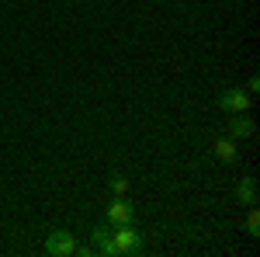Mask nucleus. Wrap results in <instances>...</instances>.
I'll return each mask as SVG.
<instances>
[{"label": "nucleus", "instance_id": "obj_1", "mask_svg": "<svg viewBox=\"0 0 260 257\" xmlns=\"http://www.w3.org/2000/svg\"><path fill=\"white\" fill-rule=\"evenodd\" d=\"M111 240H115L118 254H142V233L132 222H118V226L111 230Z\"/></svg>", "mask_w": 260, "mask_h": 257}, {"label": "nucleus", "instance_id": "obj_8", "mask_svg": "<svg viewBox=\"0 0 260 257\" xmlns=\"http://www.w3.org/2000/svg\"><path fill=\"white\" fill-rule=\"evenodd\" d=\"M236 195H240L243 205H257V181H253V178H243L240 188H236Z\"/></svg>", "mask_w": 260, "mask_h": 257}, {"label": "nucleus", "instance_id": "obj_6", "mask_svg": "<svg viewBox=\"0 0 260 257\" xmlns=\"http://www.w3.org/2000/svg\"><path fill=\"white\" fill-rule=\"evenodd\" d=\"M212 153H215L219 160H236V139L233 136L215 139V142H212Z\"/></svg>", "mask_w": 260, "mask_h": 257}, {"label": "nucleus", "instance_id": "obj_2", "mask_svg": "<svg viewBox=\"0 0 260 257\" xmlns=\"http://www.w3.org/2000/svg\"><path fill=\"white\" fill-rule=\"evenodd\" d=\"M45 254L49 257H73L77 254V240H73V233H66V230L49 233V240H45Z\"/></svg>", "mask_w": 260, "mask_h": 257}, {"label": "nucleus", "instance_id": "obj_7", "mask_svg": "<svg viewBox=\"0 0 260 257\" xmlns=\"http://www.w3.org/2000/svg\"><path fill=\"white\" fill-rule=\"evenodd\" d=\"M229 136H233V139H246V136H253V122L246 119V111H240V115L233 119V125H229Z\"/></svg>", "mask_w": 260, "mask_h": 257}, {"label": "nucleus", "instance_id": "obj_5", "mask_svg": "<svg viewBox=\"0 0 260 257\" xmlns=\"http://www.w3.org/2000/svg\"><path fill=\"white\" fill-rule=\"evenodd\" d=\"M132 216H136V205H128V198L118 195L111 205H108V219L118 226V222H132Z\"/></svg>", "mask_w": 260, "mask_h": 257}, {"label": "nucleus", "instance_id": "obj_10", "mask_svg": "<svg viewBox=\"0 0 260 257\" xmlns=\"http://www.w3.org/2000/svg\"><path fill=\"white\" fill-rule=\"evenodd\" d=\"M111 191H115V195H125V191H128V181L121 178V174H111Z\"/></svg>", "mask_w": 260, "mask_h": 257}, {"label": "nucleus", "instance_id": "obj_9", "mask_svg": "<svg viewBox=\"0 0 260 257\" xmlns=\"http://www.w3.org/2000/svg\"><path fill=\"white\" fill-rule=\"evenodd\" d=\"M246 233H250V237H260V212H257V205H250V216H246Z\"/></svg>", "mask_w": 260, "mask_h": 257}, {"label": "nucleus", "instance_id": "obj_4", "mask_svg": "<svg viewBox=\"0 0 260 257\" xmlns=\"http://www.w3.org/2000/svg\"><path fill=\"white\" fill-rule=\"evenodd\" d=\"M90 240H94V254H104V257H121V254H118V247H115V240H111V230L98 226V230L90 233Z\"/></svg>", "mask_w": 260, "mask_h": 257}, {"label": "nucleus", "instance_id": "obj_3", "mask_svg": "<svg viewBox=\"0 0 260 257\" xmlns=\"http://www.w3.org/2000/svg\"><path fill=\"white\" fill-rule=\"evenodd\" d=\"M219 108H222V111L240 115V111L250 108V94H243V91H222V94H219Z\"/></svg>", "mask_w": 260, "mask_h": 257}]
</instances>
